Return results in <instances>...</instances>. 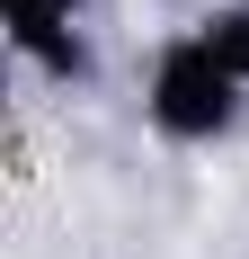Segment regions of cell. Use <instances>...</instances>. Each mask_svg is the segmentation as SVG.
I'll return each mask as SVG.
<instances>
[{
  "instance_id": "3957f363",
  "label": "cell",
  "mask_w": 249,
  "mask_h": 259,
  "mask_svg": "<svg viewBox=\"0 0 249 259\" xmlns=\"http://www.w3.org/2000/svg\"><path fill=\"white\" fill-rule=\"evenodd\" d=\"M196 36H205V45H214L231 72L249 80V0H214V9L196 18Z\"/></svg>"
},
{
  "instance_id": "7a4b0ae2",
  "label": "cell",
  "mask_w": 249,
  "mask_h": 259,
  "mask_svg": "<svg viewBox=\"0 0 249 259\" xmlns=\"http://www.w3.org/2000/svg\"><path fill=\"white\" fill-rule=\"evenodd\" d=\"M0 36H9V54H18L36 80H53V90H80V80L98 72L89 27H80V0H0Z\"/></svg>"
},
{
  "instance_id": "6da1fadb",
  "label": "cell",
  "mask_w": 249,
  "mask_h": 259,
  "mask_svg": "<svg viewBox=\"0 0 249 259\" xmlns=\"http://www.w3.org/2000/svg\"><path fill=\"white\" fill-rule=\"evenodd\" d=\"M240 116H249V80L205 45L196 27H178L169 45L151 54V72H143V125L160 143H178V152H214V143L240 134Z\"/></svg>"
}]
</instances>
